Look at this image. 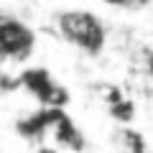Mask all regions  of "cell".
<instances>
[{
	"label": "cell",
	"instance_id": "1",
	"mask_svg": "<svg viewBox=\"0 0 153 153\" xmlns=\"http://www.w3.org/2000/svg\"><path fill=\"white\" fill-rule=\"evenodd\" d=\"M56 28L66 44L97 56L105 49V26L87 10H64L56 16Z\"/></svg>",
	"mask_w": 153,
	"mask_h": 153
},
{
	"label": "cell",
	"instance_id": "2",
	"mask_svg": "<svg viewBox=\"0 0 153 153\" xmlns=\"http://www.w3.org/2000/svg\"><path fill=\"white\" fill-rule=\"evenodd\" d=\"M36 49V33L31 26L13 16H3L0 21V54L3 59L13 61H26Z\"/></svg>",
	"mask_w": 153,
	"mask_h": 153
},
{
	"label": "cell",
	"instance_id": "3",
	"mask_svg": "<svg viewBox=\"0 0 153 153\" xmlns=\"http://www.w3.org/2000/svg\"><path fill=\"white\" fill-rule=\"evenodd\" d=\"M110 112H112L115 120L130 123V120H133V115H135V107H133V102H128V100H120L117 105H112V107H110Z\"/></svg>",
	"mask_w": 153,
	"mask_h": 153
},
{
	"label": "cell",
	"instance_id": "4",
	"mask_svg": "<svg viewBox=\"0 0 153 153\" xmlns=\"http://www.w3.org/2000/svg\"><path fill=\"white\" fill-rule=\"evenodd\" d=\"M105 3H110V5H130L133 0H105Z\"/></svg>",
	"mask_w": 153,
	"mask_h": 153
}]
</instances>
